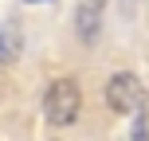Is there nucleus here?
Here are the masks:
<instances>
[{"mask_svg":"<svg viewBox=\"0 0 149 141\" xmlns=\"http://www.w3.org/2000/svg\"><path fill=\"white\" fill-rule=\"evenodd\" d=\"M24 51V28L16 20H4L0 24V67H12Z\"/></svg>","mask_w":149,"mask_h":141,"instance_id":"obj_4","label":"nucleus"},{"mask_svg":"<svg viewBox=\"0 0 149 141\" xmlns=\"http://www.w3.org/2000/svg\"><path fill=\"white\" fill-rule=\"evenodd\" d=\"M74 31H79L82 43H94L98 31H102V0H82L79 12H74Z\"/></svg>","mask_w":149,"mask_h":141,"instance_id":"obj_3","label":"nucleus"},{"mask_svg":"<svg viewBox=\"0 0 149 141\" xmlns=\"http://www.w3.org/2000/svg\"><path fill=\"white\" fill-rule=\"evenodd\" d=\"M28 4H36V0H28Z\"/></svg>","mask_w":149,"mask_h":141,"instance_id":"obj_6","label":"nucleus"},{"mask_svg":"<svg viewBox=\"0 0 149 141\" xmlns=\"http://www.w3.org/2000/svg\"><path fill=\"white\" fill-rule=\"evenodd\" d=\"M106 106H110L114 114H122V118L141 114L145 110V86H141V78L130 74V71L110 74V82H106Z\"/></svg>","mask_w":149,"mask_h":141,"instance_id":"obj_2","label":"nucleus"},{"mask_svg":"<svg viewBox=\"0 0 149 141\" xmlns=\"http://www.w3.org/2000/svg\"><path fill=\"white\" fill-rule=\"evenodd\" d=\"M79 114H82V90H79V82L74 78H55L51 86H47V94H43V118H47V126L67 129V126L79 122Z\"/></svg>","mask_w":149,"mask_h":141,"instance_id":"obj_1","label":"nucleus"},{"mask_svg":"<svg viewBox=\"0 0 149 141\" xmlns=\"http://www.w3.org/2000/svg\"><path fill=\"white\" fill-rule=\"evenodd\" d=\"M130 141H149V126H145V110L134 114V137Z\"/></svg>","mask_w":149,"mask_h":141,"instance_id":"obj_5","label":"nucleus"}]
</instances>
